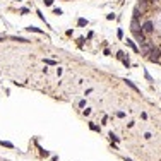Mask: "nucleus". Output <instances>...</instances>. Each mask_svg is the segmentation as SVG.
Segmentation results:
<instances>
[{
	"mask_svg": "<svg viewBox=\"0 0 161 161\" xmlns=\"http://www.w3.org/2000/svg\"><path fill=\"white\" fill-rule=\"evenodd\" d=\"M146 55H147V58H149L151 62H160V58H161V50H160V48H156V46H152L151 50L146 53Z\"/></svg>",
	"mask_w": 161,
	"mask_h": 161,
	"instance_id": "f257e3e1",
	"label": "nucleus"
},
{
	"mask_svg": "<svg viewBox=\"0 0 161 161\" xmlns=\"http://www.w3.org/2000/svg\"><path fill=\"white\" fill-rule=\"evenodd\" d=\"M127 45H129V46H130V48H132L134 51H137V50H139V48H137V46L134 45V41H130V40H127Z\"/></svg>",
	"mask_w": 161,
	"mask_h": 161,
	"instance_id": "20e7f679",
	"label": "nucleus"
},
{
	"mask_svg": "<svg viewBox=\"0 0 161 161\" xmlns=\"http://www.w3.org/2000/svg\"><path fill=\"white\" fill-rule=\"evenodd\" d=\"M141 31L144 33V34H149V33H152V31H154V24H152V21H146V22L141 26Z\"/></svg>",
	"mask_w": 161,
	"mask_h": 161,
	"instance_id": "f03ea898",
	"label": "nucleus"
},
{
	"mask_svg": "<svg viewBox=\"0 0 161 161\" xmlns=\"http://www.w3.org/2000/svg\"><path fill=\"white\" fill-rule=\"evenodd\" d=\"M28 29H29V31H34V33H43L41 29H38V28H33V26H31V28H28Z\"/></svg>",
	"mask_w": 161,
	"mask_h": 161,
	"instance_id": "39448f33",
	"label": "nucleus"
},
{
	"mask_svg": "<svg viewBox=\"0 0 161 161\" xmlns=\"http://www.w3.org/2000/svg\"><path fill=\"white\" fill-rule=\"evenodd\" d=\"M51 2H53V0H45V4H46V5H51Z\"/></svg>",
	"mask_w": 161,
	"mask_h": 161,
	"instance_id": "6e6552de",
	"label": "nucleus"
},
{
	"mask_svg": "<svg viewBox=\"0 0 161 161\" xmlns=\"http://www.w3.org/2000/svg\"><path fill=\"white\" fill-rule=\"evenodd\" d=\"M132 31H135V29H139V21H137V17H134L132 19V28H130Z\"/></svg>",
	"mask_w": 161,
	"mask_h": 161,
	"instance_id": "7ed1b4c3",
	"label": "nucleus"
},
{
	"mask_svg": "<svg viewBox=\"0 0 161 161\" xmlns=\"http://www.w3.org/2000/svg\"><path fill=\"white\" fill-rule=\"evenodd\" d=\"M152 2H154V0H152Z\"/></svg>",
	"mask_w": 161,
	"mask_h": 161,
	"instance_id": "1a4fd4ad",
	"label": "nucleus"
},
{
	"mask_svg": "<svg viewBox=\"0 0 161 161\" xmlns=\"http://www.w3.org/2000/svg\"><path fill=\"white\" fill-rule=\"evenodd\" d=\"M127 84H129V86H130V88H132L134 91H139L137 88H135V86H134V82H130V80H127Z\"/></svg>",
	"mask_w": 161,
	"mask_h": 161,
	"instance_id": "423d86ee",
	"label": "nucleus"
},
{
	"mask_svg": "<svg viewBox=\"0 0 161 161\" xmlns=\"http://www.w3.org/2000/svg\"><path fill=\"white\" fill-rule=\"evenodd\" d=\"M88 24V21L86 19H79V26H86Z\"/></svg>",
	"mask_w": 161,
	"mask_h": 161,
	"instance_id": "0eeeda50",
	"label": "nucleus"
}]
</instances>
